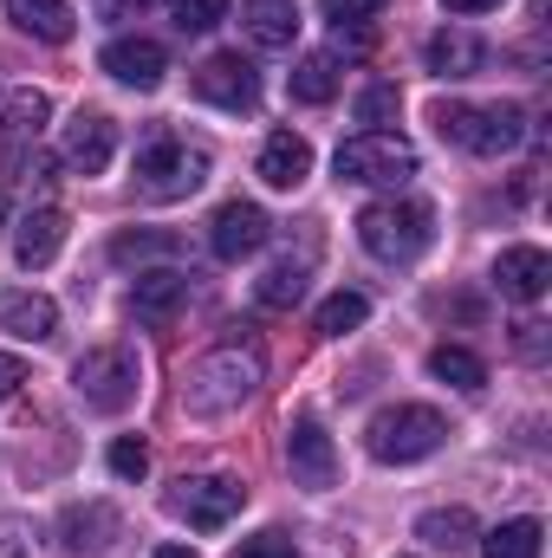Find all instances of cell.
Listing matches in <instances>:
<instances>
[{"instance_id": "obj_21", "label": "cell", "mask_w": 552, "mask_h": 558, "mask_svg": "<svg viewBox=\"0 0 552 558\" xmlns=\"http://www.w3.org/2000/svg\"><path fill=\"white\" fill-rule=\"evenodd\" d=\"M429 72L435 78H475L481 65H488V46L475 39V33H455V26H442V33H429Z\"/></svg>"}, {"instance_id": "obj_16", "label": "cell", "mask_w": 552, "mask_h": 558, "mask_svg": "<svg viewBox=\"0 0 552 558\" xmlns=\"http://www.w3.org/2000/svg\"><path fill=\"white\" fill-rule=\"evenodd\" d=\"M494 286H501L514 305H533V299H547V286H552L547 247H501V260H494Z\"/></svg>"}, {"instance_id": "obj_8", "label": "cell", "mask_w": 552, "mask_h": 558, "mask_svg": "<svg viewBox=\"0 0 552 558\" xmlns=\"http://www.w3.org/2000/svg\"><path fill=\"white\" fill-rule=\"evenodd\" d=\"M241 507H248V487H241L235 474H189V481H176V494H169V513L189 520L195 533H221Z\"/></svg>"}, {"instance_id": "obj_11", "label": "cell", "mask_w": 552, "mask_h": 558, "mask_svg": "<svg viewBox=\"0 0 552 558\" xmlns=\"http://www.w3.org/2000/svg\"><path fill=\"white\" fill-rule=\"evenodd\" d=\"M286 468H292L299 487H319V494L338 481V448H332V435H325L312 416H299L292 428H286Z\"/></svg>"}, {"instance_id": "obj_13", "label": "cell", "mask_w": 552, "mask_h": 558, "mask_svg": "<svg viewBox=\"0 0 552 558\" xmlns=\"http://www.w3.org/2000/svg\"><path fill=\"white\" fill-rule=\"evenodd\" d=\"M59 156H65V169H79V175H98V169H111V156H118V124H111L105 111H79V118L65 124Z\"/></svg>"}, {"instance_id": "obj_20", "label": "cell", "mask_w": 552, "mask_h": 558, "mask_svg": "<svg viewBox=\"0 0 552 558\" xmlns=\"http://www.w3.org/2000/svg\"><path fill=\"white\" fill-rule=\"evenodd\" d=\"M241 26L261 52H286L299 39V0H248L241 7Z\"/></svg>"}, {"instance_id": "obj_28", "label": "cell", "mask_w": 552, "mask_h": 558, "mask_svg": "<svg viewBox=\"0 0 552 558\" xmlns=\"http://www.w3.org/2000/svg\"><path fill=\"white\" fill-rule=\"evenodd\" d=\"M540 539H547L540 520H501V526L481 539V558H540Z\"/></svg>"}, {"instance_id": "obj_30", "label": "cell", "mask_w": 552, "mask_h": 558, "mask_svg": "<svg viewBox=\"0 0 552 558\" xmlns=\"http://www.w3.org/2000/svg\"><path fill=\"white\" fill-rule=\"evenodd\" d=\"M364 318H371V299H364V292H332L312 325H319V338H345V331H358Z\"/></svg>"}, {"instance_id": "obj_10", "label": "cell", "mask_w": 552, "mask_h": 558, "mask_svg": "<svg viewBox=\"0 0 552 558\" xmlns=\"http://www.w3.org/2000/svg\"><path fill=\"white\" fill-rule=\"evenodd\" d=\"M267 208H254V202H221L215 208V221H208V247H215V260H254L261 247H267Z\"/></svg>"}, {"instance_id": "obj_34", "label": "cell", "mask_w": 552, "mask_h": 558, "mask_svg": "<svg viewBox=\"0 0 552 558\" xmlns=\"http://www.w3.org/2000/svg\"><path fill=\"white\" fill-rule=\"evenodd\" d=\"M384 7H391V0H325V20L345 33V26H364V20L384 13Z\"/></svg>"}, {"instance_id": "obj_24", "label": "cell", "mask_w": 552, "mask_h": 558, "mask_svg": "<svg viewBox=\"0 0 552 558\" xmlns=\"http://www.w3.org/2000/svg\"><path fill=\"white\" fill-rule=\"evenodd\" d=\"M292 105H332L338 98V52H305L286 78Z\"/></svg>"}, {"instance_id": "obj_12", "label": "cell", "mask_w": 552, "mask_h": 558, "mask_svg": "<svg viewBox=\"0 0 552 558\" xmlns=\"http://www.w3.org/2000/svg\"><path fill=\"white\" fill-rule=\"evenodd\" d=\"M98 65H105L118 85H131V92H156L163 72H169V52H163L156 39H143V33H124V39H111V46L98 52Z\"/></svg>"}, {"instance_id": "obj_22", "label": "cell", "mask_w": 552, "mask_h": 558, "mask_svg": "<svg viewBox=\"0 0 552 558\" xmlns=\"http://www.w3.org/2000/svg\"><path fill=\"white\" fill-rule=\"evenodd\" d=\"M312 175V143L292 137V131H274V137L261 143V182L267 189H299Z\"/></svg>"}, {"instance_id": "obj_6", "label": "cell", "mask_w": 552, "mask_h": 558, "mask_svg": "<svg viewBox=\"0 0 552 558\" xmlns=\"http://www.w3.org/2000/svg\"><path fill=\"white\" fill-rule=\"evenodd\" d=\"M208 182V156L189 149L182 137H149L137 149V189L149 202H182Z\"/></svg>"}, {"instance_id": "obj_14", "label": "cell", "mask_w": 552, "mask_h": 558, "mask_svg": "<svg viewBox=\"0 0 552 558\" xmlns=\"http://www.w3.org/2000/svg\"><path fill=\"white\" fill-rule=\"evenodd\" d=\"M182 305H189V274H182V267H137L131 312H137L143 325H169Z\"/></svg>"}, {"instance_id": "obj_38", "label": "cell", "mask_w": 552, "mask_h": 558, "mask_svg": "<svg viewBox=\"0 0 552 558\" xmlns=\"http://www.w3.org/2000/svg\"><path fill=\"white\" fill-rule=\"evenodd\" d=\"M149 0H98V20H124V13H143Z\"/></svg>"}, {"instance_id": "obj_9", "label": "cell", "mask_w": 552, "mask_h": 558, "mask_svg": "<svg viewBox=\"0 0 552 558\" xmlns=\"http://www.w3.org/2000/svg\"><path fill=\"white\" fill-rule=\"evenodd\" d=\"M195 98L202 105H215V111H254L261 105V72H254V59H241V52H215V59H202L195 65Z\"/></svg>"}, {"instance_id": "obj_19", "label": "cell", "mask_w": 552, "mask_h": 558, "mask_svg": "<svg viewBox=\"0 0 552 558\" xmlns=\"http://www.w3.org/2000/svg\"><path fill=\"white\" fill-rule=\"evenodd\" d=\"M59 247H65V215H59V208H33V215L20 221V234H13V260H20L26 274H33V267H52Z\"/></svg>"}, {"instance_id": "obj_36", "label": "cell", "mask_w": 552, "mask_h": 558, "mask_svg": "<svg viewBox=\"0 0 552 558\" xmlns=\"http://www.w3.org/2000/svg\"><path fill=\"white\" fill-rule=\"evenodd\" d=\"M514 344H520V351H527V357H547V325H540V318H527V325H520V338H514Z\"/></svg>"}, {"instance_id": "obj_40", "label": "cell", "mask_w": 552, "mask_h": 558, "mask_svg": "<svg viewBox=\"0 0 552 558\" xmlns=\"http://www.w3.org/2000/svg\"><path fill=\"white\" fill-rule=\"evenodd\" d=\"M156 558H195L189 546H156Z\"/></svg>"}, {"instance_id": "obj_25", "label": "cell", "mask_w": 552, "mask_h": 558, "mask_svg": "<svg viewBox=\"0 0 552 558\" xmlns=\"http://www.w3.org/2000/svg\"><path fill=\"white\" fill-rule=\"evenodd\" d=\"M176 254H182V234H163V228H124L111 241L118 267H149V260H176Z\"/></svg>"}, {"instance_id": "obj_23", "label": "cell", "mask_w": 552, "mask_h": 558, "mask_svg": "<svg viewBox=\"0 0 552 558\" xmlns=\"http://www.w3.org/2000/svg\"><path fill=\"white\" fill-rule=\"evenodd\" d=\"M7 20H13L20 33L46 39V46H65V39L79 33V13H72L65 0H7Z\"/></svg>"}, {"instance_id": "obj_27", "label": "cell", "mask_w": 552, "mask_h": 558, "mask_svg": "<svg viewBox=\"0 0 552 558\" xmlns=\"http://www.w3.org/2000/svg\"><path fill=\"white\" fill-rule=\"evenodd\" d=\"M416 539H429L435 553H461L475 539V513L468 507H435V513L416 520Z\"/></svg>"}, {"instance_id": "obj_39", "label": "cell", "mask_w": 552, "mask_h": 558, "mask_svg": "<svg viewBox=\"0 0 552 558\" xmlns=\"http://www.w3.org/2000/svg\"><path fill=\"white\" fill-rule=\"evenodd\" d=\"M442 7H448V13H494L501 0H442Z\"/></svg>"}, {"instance_id": "obj_7", "label": "cell", "mask_w": 552, "mask_h": 558, "mask_svg": "<svg viewBox=\"0 0 552 558\" xmlns=\"http://www.w3.org/2000/svg\"><path fill=\"white\" fill-rule=\"evenodd\" d=\"M416 175V149L397 131H358L338 143V182H371V189H397Z\"/></svg>"}, {"instance_id": "obj_29", "label": "cell", "mask_w": 552, "mask_h": 558, "mask_svg": "<svg viewBox=\"0 0 552 558\" xmlns=\"http://www.w3.org/2000/svg\"><path fill=\"white\" fill-rule=\"evenodd\" d=\"M254 299H261L267 312H292V305L305 299V267H299V260H279V267H267V274H261V286H254Z\"/></svg>"}, {"instance_id": "obj_1", "label": "cell", "mask_w": 552, "mask_h": 558, "mask_svg": "<svg viewBox=\"0 0 552 558\" xmlns=\"http://www.w3.org/2000/svg\"><path fill=\"white\" fill-rule=\"evenodd\" d=\"M261 377H267V364H261L254 344H215L208 357L189 364V377H182V410L195 422L235 416V410L261 390Z\"/></svg>"}, {"instance_id": "obj_31", "label": "cell", "mask_w": 552, "mask_h": 558, "mask_svg": "<svg viewBox=\"0 0 552 558\" xmlns=\"http://www.w3.org/2000/svg\"><path fill=\"white\" fill-rule=\"evenodd\" d=\"M397 118V85H371V92H358V124L364 131H384Z\"/></svg>"}, {"instance_id": "obj_32", "label": "cell", "mask_w": 552, "mask_h": 558, "mask_svg": "<svg viewBox=\"0 0 552 558\" xmlns=\"http://www.w3.org/2000/svg\"><path fill=\"white\" fill-rule=\"evenodd\" d=\"M111 474H118V481H143V474H149V448H143L137 435H118V441H111Z\"/></svg>"}, {"instance_id": "obj_5", "label": "cell", "mask_w": 552, "mask_h": 558, "mask_svg": "<svg viewBox=\"0 0 552 558\" xmlns=\"http://www.w3.org/2000/svg\"><path fill=\"white\" fill-rule=\"evenodd\" d=\"M448 441V422L435 416L429 403H397V410H377L371 428H364V448L377 454V461H391V468H410L422 454H435Z\"/></svg>"}, {"instance_id": "obj_15", "label": "cell", "mask_w": 552, "mask_h": 558, "mask_svg": "<svg viewBox=\"0 0 552 558\" xmlns=\"http://www.w3.org/2000/svg\"><path fill=\"white\" fill-rule=\"evenodd\" d=\"M46 118H52V105H46V92H7L0 98V156L13 162L20 149H33L39 143V131H46Z\"/></svg>"}, {"instance_id": "obj_18", "label": "cell", "mask_w": 552, "mask_h": 558, "mask_svg": "<svg viewBox=\"0 0 552 558\" xmlns=\"http://www.w3.org/2000/svg\"><path fill=\"white\" fill-rule=\"evenodd\" d=\"M118 533H124V520H118V507H105V500L65 507V520H59V539H65V553H105Z\"/></svg>"}, {"instance_id": "obj_33", "label": "cell", "mask_w": 552, "mask_h": 558, "mask_svg": "<svg viewBox=\"0 0 552 558\" xmlns=\"http://www.w3.org/2000/svg\"><path fill=\"white\" fill-rule=\"evenodd\" d=\"M228 20V0H176V26L182 33H208Z\"/></svg>"}, {"instance_id": "obj_3", "label": "cell", "mask_w": 552, "mask_h": 558, "mask_svg": "<svg viewBox=\"0 0 552 558\" xmlns=\"http://www.w3.org/2000/svg\"><path fill=\"white\" fill-rule=\"evenodd\" d=\"M435 131L468 149V156H507L527 137V111L520 105H461V98H442L435 105Z\"/></svg>"}, {"instance_id": "obj_41", "label": "cell", "mask_w": 552, "mask_h": 558, "mask_svg": "<svg viewBox=\"0 0 552 558\" xmlns=\"http://www.w3.org/2000/svg\"><path fill=\"white\" fill-rule=\"evenodd\" d=\"M0 228H7V195H0Z\"/></svg>"}, {"instance_id": "obj_35", "label": "cell", "mask_w": 552, "mask_h": 558, "mask_svg": "<svg viewBox=\"0 0 552 558\" xmlns=\"http://www.w3.org/2000/svg\"><path fill=\"white\" fill-rule=\"evenodd\" d=\"M235 558H299V546H292L286 533H261V539H248Z\"/></svg>"}, {"instance_id": "obj_37", "label": "cell", "mask_w": 552, "mask_h": 558, "mask_svg": "<svg viewBox=\"0 0 552 558\" xmlns=\"http://www.w3.org/2000/svg\"><path fill=\"white\" fill-rule=\"evenodd\" d=\"M20 384H26V364H20V357H7V351H0V403H7V397H13V390H20Z\"/></svg>"}, {"instance_id": "obj_2", "label": "cell", "mask_w": 552, "mask_h": 558, "mask_svg": "<svg viewBox=\"0 0 552 558\" xmlns=\"http://www.w3.org/2000/svg\"><path fill=\"white\" fill-rule=\"evenodd\" d=\"M358 241H364L371 260H384V267H410V260L429 254V241H435V208L416 202V195L371 202V208L358 215Z\"/></svg>"}, {"instance_id": "obj_26", "label": "cell", "mask_w": 552, "mask_h": 558, "mask_svg": "<svg viewBox=\"0 0 552 558\" xmlns=\"http://www.w3.org/2000/svg\"><path fill=\"white\" fill-rule=\"evenodd\" d=\"M429 377H442V384H455V390H488V364L475 357V351H461V344H435L429 351Z\"/></svg>"}, {"instance_id": "obj_17", "label": "cell", "mask_w": 552, "mask_h": 558, "mask_svg": "<svg viewBox=\"0 0 552 558\" xmlns=\"http://www.w3.org/2000/svg\"><path fill=\"white\" fill-rule=\"evenodd\" d=\"M0 331H13V338H26V344H46V338L59 331V305H52L46 292L7 286V292H0Z\"/></svg>"}, {"instance_id": "obj_4", "label": "cell", "mask_w": 552, "mask_h": 558, "mask_svg": "<svg viewBox=\"0 0 552 558\" xmlns=\"http://www.w3.org/2000/svg\"><path fill=\"white\" fill-rule=\"evenodd\" d=\"M72 390H79V403L85 410H98V416H118V410H131L143 390V357L131 344H98V351H85L79 364H72Z\"/></svg>"}]
</instances>
